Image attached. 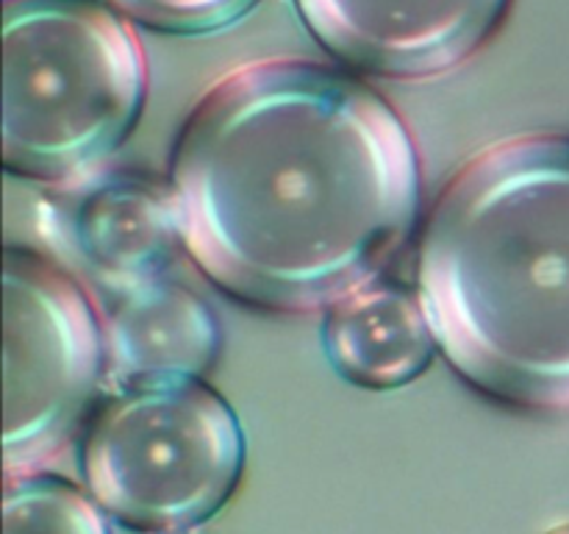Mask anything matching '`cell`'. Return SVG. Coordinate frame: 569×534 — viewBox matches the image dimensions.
<instances>
[{
	"label": "cell",
	"instance_id": "1",
	"mask_svg": "<svg viewBox=\"0 0 569 534\" xmlns=\"http://www.w3.org/2000/svg\"><path fill=\"white\" fill-rule=\"evenodd\" d=\"M170 189L194 265L256 309L311 312L370 287L420 215L398 111L356 78L256 61L206 89L178 131Z\"/></svg>",
	"mask_w": 569,
	"mask_h": 534
},
{
	"label": "cell",
	"instance_id": "2",
	"mask_svg": "<svg viewBox=\"0 0 569 534\" xmlns=\"http://www.w3.org/2000/svg\"><path fill=\"white\" fill-rule=\"evenodd\" d=\"M417 295L470 387L569 412V137L526 134L472 156L428 209Z\"/></svg>",
	"mask_w": 569,
	"mask_h": 534
},
{
	"label": "cell",
	"instance_id": "3",
	"mask_svg": "<svg viewBox=\"0 0 569 534\" xmlns=\"http://www.w3.org/2000/svg\"><path fill=\"white\" fill-rule=\"evenodd\" d=\"M148 92L137 33L100 0H3V167L78 184L109 159Z\"/></svg>",
	"mask_w": 569,
	"mask_h": 534
},
{
	"label": "cell",
	"instance_id": "4",
	"mask_svg": "<svg viewBox=\"0 0 569 534\" xmlns=\"http://www.w3.org/2000/svg\"><path fill=\"white\" fill-rule=\"evenodd\" d=\"M81 465L92 498L128 528L183 532L228 504L242 478L244 434L200 378L142 382L94 409Z\"/></svg>",
	"mask_w": 569,
	"mask_h": 534
},
{
	"label": "cell",
	"instance_id": "5",
	"mask_svg": "<svg viewBox=\"0 0 569 534\" xmlns=\"http://www.w3.org/2000/svg\"><path fill=\"white\" fill-rule=\"evenodd\" d=\"M6 476L59 454L81 426L106 362L92 304L61 267L6 248Z\"/></svg>",
	"mask_w": 569,
	"mask_h": 534
},
{
	"label": "cell",
	"instance_id": "6",
	"mask_svg": "<svg viewBox=\"0 0 569 534\" xmlns=\"http://www.w3.org/2000/svg\"><path fill=\"white\" fill-rule=\"evenodd\" d=\"M317 42L356 70L431 78L470 59L509 0H295Z\"/></svg>",
	"mask_w": 569,
	"mask_h": 534
},
{
	"label": "cell",
	"instance_id": "7",
	"mask_svg": "<svg viewBox=\"0 0 569 534\" xmlns=\"http://www.w3.org/2000/svg\"><path fill=\"white\" fill-rule=\"evenodd\" d=\"M56 243L114 298L164 278L183 248L170 184L142 172H106L53 198Z\"/></svg>",
	"mask_w": 569,
	"mask_h": 534
},
{
	"label": "cell",
	"instance_id": "8",
	"mask_svg": "<svg viewBox=\"0 0 569 534\" xmlns=\"http://www.w3.org/2000/svg\"><path fill=\"white\" fill-rule=\"evenodd\" d=\"M103 339L106 370L117 387H131L203 376L220 350V326L194 289L164 276L117 298Z\"/></svg>",
	"mask_w": 569,
	"mask_h": 534
},
{
	"label": "cell",
	"instance_id": "9",
	"mask_svg": "<svg viewBox=\"0 0 569 534\" xmlns=\"http://www.w3.org/2000/svg\"><path fill=\"white\" fill-rule=\"evenodd\" d=\"M322 345L333 370L367 389L415 382L437 350L420 295L398 284H370L331 306Z\"/></svg>",
	"mask_w": 569,
	"mask_h": 534
},
{
	"label": "cell",
	"instance_id": "10",
	"mask_svg": "<svg viewBox=\"0 0 569 534\" xmlns=\"http://www.w3.org/2000/svg\"><path fill=\"white\" fill-rule=\"evenodd\" d=\"M3 534H111L103 512L76 484L50 473L6 476Z\"/></svg>",
	"mask_w": 569,
	"mask_h": 534
},
{
	"label": "cell",
	"instance_id": "11",
	"mask_svg": "<svg viewBox=\"0 0 569 534\" xmlns=\"http://www.w3.org/2000/svg\"><path fill=\"white\" fill-rule=\"evenodd\" d=\"M137 22L170 33H209L248 14L259 0H111Z\"/></svg>",
	"mask_w": 569,
	"mask_h": 534
},
{
	"label": "cell",
	"instance_id": "12",
	"mask_svg": "<svg viewBox=\"0 0 569 534\" xmlns=\"http://www.w3.org/2000/svg\"><path fill=\"white\" fill-rule=\"evenodd\" d=\"M545 534H569V523H565V526H556V528H550V532H545Z\"/></svg>",
	"mask_w": 569,
	"mask_h": 534
}]
</instances>
